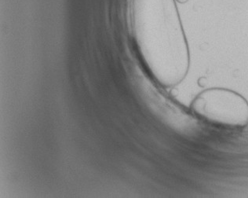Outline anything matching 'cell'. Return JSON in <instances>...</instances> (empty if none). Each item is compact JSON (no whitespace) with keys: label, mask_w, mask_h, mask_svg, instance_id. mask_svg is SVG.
<instances>
[{"label":"cell","mask_w":248,"mask_h":198,"mask_svg":"<svg viewBox=\"0 0 248 198\" xmlns=\"http://www.w3.org/2000/svg\"><path fill=\"white\" fill-rule=\"evenodd\" d=\"M133 36L143 63L162 87L180 84L190 67L175 0H130Z\"/></svg>","instance_id":"cell-1"},{"label":"cell","mask_w":248,"mask_h":198,"mask_svg":"<svg viewBox=\"0 0 248 198\" xmlns=\"http://www.w3.org/2000/svg\"><path fill=\"white\" fill-rule=\"evenodd\" d=\"M190 109L198 117L216 125L230 128L248 125V101L230 89L204 90L195 98Z\"/></svg>","instance_id":"cell-2"}]
</instances>
